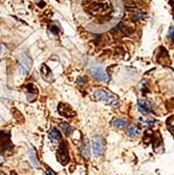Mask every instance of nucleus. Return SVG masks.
Here are the masks:
<instances>
[{
    "instance_id": "obj_13",
    "label": "nucleus",
    "mask_w": 174,
    "mask_h": 175,
    "mask_svg": "<svg viewBox=\"0 0 174 175\" xmlns=\"http://www.w3.org/2000/svg\"><path fill=\"white\" fill-rule=\"evenodd\" d=\"M28 157L32 165L35 168H39V160H38V156H37V152H36V149L34 148H30V150L28 151Z\"/></svg>"
},
{
    "instance_id": "obj_5",
    "label": "nucleus",
    "mask_w": 174,
    "mask_h": 175,
    "mask_svg": "<svg viewBox=\"0 0 174 175\" xmlns=\"http://www.w3.org/2000/svg\"><path fill=\"white\" fill-rule=\"evenodd\" d=\"M92 152L95 157L102 156L104 153V143H103L102 138L99 136H95L92 140Z\"/></svg>"
},
{
    "instance_id": "obj_12",
    "label": "nucleus",
    "mask_w": 174,
    "mask_h": 175,
    "mask_svg": "<svg viewBox=\"0 0 174 175\" xmlns=\"http://www.w3.org/2000/svg\"><path fill=\"white\" fill-rule=\"evenodd\" d=\"M112 126L117 129H123V128L128 126V121L123 118H115L112 121Z\"/></svg>"
},
{
    "instance_id": "obj_6",
    "label": "nucleus",
    "mask_w": 174,
    "mask_h": 175,
    "mask_svg": "<svg viewBox=\"0 0 174 175\" xmlns=\"http://www.w3.org/2000/svg\"><path fill=\"white\" fill-rule=\"evenodd\" d=\"M58 112L60 113V115H62L64 118H74L76 116V111L70 107L69 105L67 104H65V103H60L59 105H58Z\"/></svg>"
},
{
    "instance_id": "obj_21",
    "label": "nucleus",
    "mask_w": 174,
    "mask_h": 175,
    "mask_svg": "<svg viewBox=\"0 0 174 175\" xmlns=\"http://www.w3.org/2000/svg\"><path fill=\"white\" fill-rule=\"evenodd\" d=\"M77 83H78V85H84V83L86 84V80H84L83 78H78V80H77Z\"/></svg>"
},
{
    "instance_id": "obj_16",
    "label": "nucleus",
    "mask_w": 174,
    "mask_h": 175,
    "mask_svg": "<svg viewBox=\"0 0 174 175\" xmlns=\"http://www.w3.org/2000/svg\"><path fill=\"white\" fill-rule=\"evenodd\" d=\"M127 135L129 138H137L139 135V129L137 126H129L127 129Z\"/></svg>"
},
{
    "instance_id": "obj_15",
    "label": "nucleus",
    "mask_w": 174,
    "mask_h": 175,
    "mask_svg": "<svg viewBox=\"0 0 174 175\" xmlns=\"http://www.w3.org/2000/svg\"><path fill=\"white\" fill-rule=\"evenodd\" d=\"M60 128L63 131V133H65L66 135H70L74 132V130H75V128L72 127V126L68 125L67 123H60Z\"/></svg>"
},
{
    "instance_id": "obj_18",
    "label": "nucleus",
    "mask_w": 174,
    "mask_h": 175,
    "mask_svg": "<svg viewBox=\"0 0 174 175\" xmlns=\"http://www.w3.org/2000/svg\"><path fill=\"white\" fill-rule=\"evenodd\" d=\"M168 39L171 41L172 43L174 42V26H170L169 28V32H168Z\"/></svg>"
},
{
    "instance_id": "obj_2",
    "label": "nucleus",
    "mask_w": 174,
    "mask_h": 175,
    "mask_svg": "<svg viewBox=\"0 0 174 175\" xmlns=\"http://www.w3.org/2000/svg\"><path fill=\"white\" fill-rule=\"evenodd\" d=\"M93 97L97 101L106 102L108 105L115 106L119 103V98L111 92H108L105 89H97L93 93Z\"/></svg>"
},
{
    "instance_id": "obj_11",
    "label": "nucleus",
    "mask_w": 174,
    "mask_h": 175,
    "mask_svg": "<svg viewBox=\"0 0 174 175\" xmlns=\"http://www.w3.org/2000/svg\"><path fill=\"white\" fill-rule=\"evenodd\" d=\"M26 90H28V92L26 93H28V101H33L36 97H37L38 90H37V88H36V86L34 85V84H32V83L28 84V86H26Z\"/></svg>"
},
{
    "instance_id": "obj_22",
    "label": "nucleus",
    "mask_w": 174,
    "mask_h": 175,
    "mask_svg": "<svg viewBox=\"0 0 174 175\" xmlns=\"http://www.w3.org/2000/svg\"><path fill=\"white\" fill-rule=\"evenodd\" d=\"M169 1V4L172 6V8H173V11H174V0H168Z\"/></svg>"
},
{
    "instance_id": "obj_9",
    "label": "nucleus",
    "mask_w": 174,
    "mask_h": 175,
    "mask_svg": "<svg viewBox=\"0 0 174 175\" xmlns=\"http://www.w3.org/2000/svg\"><path fill=\"white\" fill-rule=\"evenodd\" d=\"M80 152H81V155H82L84 158H89L90 156V149H89V144H88V140H84L82 142V145H81V148H80Z\"/></svg>"
},
{
    "instance_id": "obj_7",
    "label": "nucleus",
    "mask_w": 174,
    "mask_h": 175,
    "mask_svg": "<svg viewBox=\"0 0 174 175\" xmlns=\"http://www.w3.org/2000/svg\"><path fill=\"white\" fill-rule=\"evenodd\" d=\"M137 106H139V110L143 114H149V113L153 112V108H152V103L149 102L146 99H141L137 102Z\"/></svg>"
},
{
    "instance_id": "obj_25",
    "label": "nucleus",
    "mask_w": 174,
    "mask_h": 175,
    "mask_svg": "<svg viewBox=\"0 0 174 175\" xmlns=\"http://www.w3.org/2000/svg\"><path fill=\"white\" fill-rule=\"evenodd\" d=\"M39 5H40V6H42V5H43V6H44V5H45V3H44V2H42V1H41V2L39 3Z\"/></svg>"
},
{
    "instance_id": "obj_8",
    "label": "nucleus",
    "mask_w": 174,
    "mask_h": 175,
    "mask_svg": "<svg viewBox=\"0 0 174 175\" xmlns=\"http://www.w3.org/2000/svg\"><path fill=\"white\" fill-rule=\"evenodd\" d=\"M19 68H20V71L23 73V75H26L28 73V70L30 68V65H32V60H30V58L28 56L22 55V57L20 58V64H19Z\"/></svg>"
},
{
    "instance_id": "obj_3",
    "label": "nucleus",
    "mask_w": 174,
    "mask_h": 175,
    "mask_svg": "<svg viewBox=\"0 0 174 175\" xmlns=\"http://www.w3.org/2000/svg\"><path fill=\"white\" fill-rule=\"evenodd\" d=\"M89 73L91 77H93L99 81H102V82H109L110 81L109 75L105 71V69L102 66H93V67L90 68Z\"/></svg>"
},
{
    "instance_id": "obj_20",
    "label": "nucleus",
    "mask_w": 174,
    "mask_h": 175,
    "mask_svg": "<svg viewBox=\"0 0 174 175\" xmlns=\"http://www.w3.org/2000/svg\"><path fill=\"white\" fill-rule=\"evenodd\" d=\"M50 32H52L54 35H58V34H59V28H56V26H54V25H52V28H50Z\"/></svg>"
},
{
    "instance_id": "obj_23",
    "label": "nucleus",
    "mask_w": 174,
    "mask_h": 175,
    "mask_svg": "<svg viewBox=\"0 0 174 175\" xmlns=\"http://www.w3.org/2000/svg\"><path fill=\"white\" fill-rule=\"evenodd\" d=\"M46 175H55V173L52 172V170H47V172H46Z\"/></svg>"
},
{
    "instance_id": "obj_24",
    "label": "nucleus",
    "mask_w": 174,
    "mask_h": 175,
    "mask_svg": "<svg viewBox=\"0 0 174 175\" xmlns=\"http://www.w3.org/2000/svg\"><path fill=\"white\" fill-rule=\"evenodd\" d=\"M3 163H4V159H3V157L1 156V155H0V165H1V164H3Z\"/></svg>"
},
{
    "instance_id": "obj_4",
    "label": "nucleus",
    "mask_w": 174,
    "mask_h": 175,
    "mask_svg": "<svg viewBox=\"0 0 174 175\" xmlns=\"http://www.w3.org/2000/svg\"><path fill=\"white\" fill-rule=\"evenodd\" d=\"M57 158L58 162L62 164L63 166H65L69 162V153H68V148L65 142H62L60 144V147L57 152Z\"/></svg>"
},
{
    "instance_id": "obj_10",
    "label": "nucleus",
    "mask_w": 174,
    "mask_h": 175,
    "mask_svg": "<svg viewBox=\"0 0 174 175\" xmlns=\"http://www.w3.org/2000/svg\"><path fill=\"white\" fill-rule=\"evenodd\" d=\"M41 73H42V77L45 81L47 82H52V73L50 68L48 67L46 64H43L42 67H41Z\"/></svg>"
},
{
    "instance_id": "obj_19",
    "label": "nucleus",
    "mask_w": 174,
    "mask_h": 175,
    "mask_svg": "<svg viewBox=\"0 0 174 175\" xmlns=\"http://www.w3.org/2000/svg\"><path fill=\"white\" fill-rule=\"evenodd\" d=\"M144 18H145V14L139 13V14L135 15V17L133 18V21H139V20H141V19H144Z\"/></svg>"
},
{
    "instance_id": "obj_17",
    "label": "nucleus",
    "mask_w": 174,
    "mask_h": 175,
    "mask_svg": "<svg viewBox=\"0 0 174 175\" xmlns=\"http://www.w3.org/2000/svg\"><path fill=\"white\" fill-rule=\"evenodd\" d=\"M174 115H172L171 118H169L167 120V126H168V129L171 130L172 133H174Z\"/></svg>"
},
{
    "instance_id": "obj_26",
    "label": "nucleus",
    "mask_w": 174,
    "mask_h": 175,
    "mask_svg": "<svg viewBox=\"0 0 174 175\" xmlns=\"http://www.w3.org/2000/svg\"><path fill=\"white\" fill-rule=\"evenodd\" d=\"M11 175H17V173H16L15 171H12V172H11Z\"/></svg>"
},
{
    "instance_id": "obj_14",
    "label": "nucleus",
    "mask_w": 174,
    "mask_h": 175,
    "mask_svg": "<svg viewBox=\"0 0 174 175\" xmlns=\"http://www.w3.org/2000/svg\"><path fill=\"white\" fill-rule=\"evenodd\" d=\"M48 135H50V140H62V135H61V132L58 130L56 127H52L48 131Z\"/></svg>"
},
{
    "instance_id": "obj_1",
    "label": "nucleus",
    "mask_w": 174,
    "mask_h": 175,
    "mask_svg": "<svg viewBox=\"0 0 174 175\" xmlns=\"http://www.w3.org/2000/svg\"><path fill=\"white\" fill-rule=\"evenodd\" d=\"M84 10L92 16L103 17L109 14L111 4L107 0H84Z\"/></svg>"
}]
</instances>
